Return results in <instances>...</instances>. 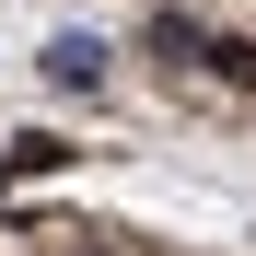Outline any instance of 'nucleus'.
Instances as JSON below:
<instances>
[{"label":"nucleus","instance_id":"obj_1","mask_svg":"<svg viewBox=\"0 0 256 256\" xmlns=\"http://www.w3.org/2000/svg\"><path fill=\"white\" fill-rule=\"evenodd\" d=\"M58 163H70L58 128H24V140H0V186H12V175H58Z\"/></svg>","mask_w":256,"mask_h":256},{"label":"nucleus","instance_id":"obj_2","mask_svg":"<svg viewBox=\"0 0 256 256\" xmlns=\"http://www.w3.org/2000/svg\"><path fill=\"white\" fill-rule=\"evenodd\" d=\"M47 82H58V94H94V82H105V47H94V35H58V47H47Z\"/></svg>","mask_w":256,"mask_h":256},{"label":"nucleus","instance_id":"obj_3","mask_svg":"<svg viewBox=\"0 0 256 256\" xmlns=\"http://www.w3.org/2000/svg\"><path fill=\"white\" fill-rule=\"evenodd\" d=\"M198 70L233 82V94H256V35H198Z\"/></svg>","mask_w":256,"mask_h":256},{"label":"nucleus","instance_id":"obj_4","mask_svg":"<svg viewBox=\"0 0 256 256\" xmlns=\"http://www.w3.org/2000/svg\"><path fill=\"white\" fill-rule=\"evenodd\" d=\"M198 35H210V24H186V12H152V58H175V70H198Z\"/></svg>","mask_w":256,"mask_h":256},{"label":"nucleus","instance_id":"obj_5","mask_svg":"<svg viewBox=\"0 0 256 256\" xmlns=\"http://www.w3.org/2000/svg\"><path fill=\"white\" fill-rule=\"evenodd\" d=\"M82 256H105V244H82Z\"/></svg>","mask_w":256,"mask_h":256}]
</instances>
